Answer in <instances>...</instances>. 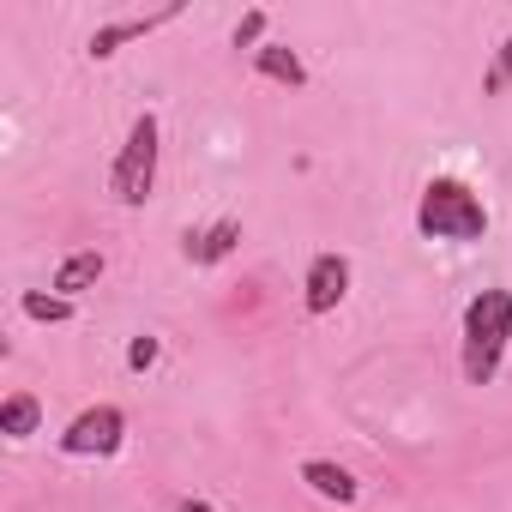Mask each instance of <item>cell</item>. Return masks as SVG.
I'll return each mask as SVG.
<instances>
[{"instance_id":"6da1fadb","label":"cell","mask_w":512,"mask_h":512,"mask_svg":"<svg viewBox=\"0 0 512 512\" xmlns=\"http://www.w3.org/2000/svg\"><path fill=\"white\" fill-rule=\"evenodd\" d=\"M416 229L428 241H482L488 235V205L470 181L458 175H434L416 199Z\"/></svg>"},{"instance_id":"7a4b0ae2","label":"cell","mask_w":512,"mask_h":512,"mask_svg":"<svg viewBox=\"0 0 512 512\" xmlns=\"http://www.w3.org/2000/svg\"><path fill=\"white\" fill-rule=\"evenodd\" d=\"M506 344H512V290H482L470 296L464 308V380L470 386H488L506 362Z\"/></svg>"},{"instance_id":"3957f363","label":"cell","mask_w":512,"mask_h":512,"mask_svg":"<svg viewBox=\"0 0 512 512\" xmlns=\"http://www.w3.org/2000/svg\"><path fill=\"white\" fill-rule=\"evenodd\" d=\"M109 187H115L121 205H145V199H151V187H157V115H151V109L133 115L127 145H121V157H115V169H109Z\"/></svg>"},{"instance_id":"277c9868","label":"cell","mask_w":512,"mask_h":512,"mask_svg":"<svg viewBox=\"0 0 512 512\" xmlns=\"http://www.w3.org/2000/svg\"><path fill=\"white\" fill-rule=\"evenodd\" d=\"M121 434H127V416L115 404H91L61 428V452L67 458H109V452H121Z\"/></svg>"},{"instance_id":"5b68a950","label":"cell","mask_w":512,"mask_h":512,"mask_svg":"<svg viewBox=\"0 0 512 512\" xmlns=\"http://www.w3.org/2000/svg\"><path fill=\"white\" fill-rule=\"evenodd\" d=\"M350 253H314V266L302 278V308L308 314H332L344 296H350Z\"/></svg>"},{"instance_id":"8992f818","label":"cell","mask_w":512,"mask_h":512,"mask_svg":"<svg viewBox=\"0 0 512 512\" xmlns=\"http://www.w3.org/2000/svg\"><path fill=\"white\" fill-rule=\"evenodd\" d=\"M181 19V0H169V7H157V13H145V19H115V25H97L91 31V61H109L115 49H127V43H139V37H151V31H163V25H175Z\"/></svg>"},{"instance_id":"52a82bcc","label":"cell","mask_w":512,"mask_h":512,"mask_svg":"<svg viewBox=\"0 0 512 512\" xmlns=\"http://www.w3.org/2000/svg\"><path fill=\"white\" fill-rule=\"evenodd\" d=\"M103 272H109V260H103V253H97V247H79V253H67V260L55 266V284H49V290L73 302V296H79V290H91Z\"/></svg>"},{"instance_id":"ba28073f","label":"cell","mask_w":512,"mask_h":512,"mask_svg":"<svg viewBox=\"0 0 512 512\" xmlns=\"http://www.w3.org/2000/svg\"><path fill=\"white\" fill-rule=\"evenodd\" d=\"M302 482H308L320 500H338V506H350V500L362 494V482H356L344 464H332V458H308V464H302Z\"/></svg>"},{"instance_id":"9c48e42d","label":"cell","mask_w":512,"mask_h":512,"mask_svg":"<svg viewBox=\"0 0 512 512\" xmlns=\"http://www.w3.org/2000/svg\"><path fill=\"white\" fill-rule=\"evenodd\" d=\"M235 241H241V223L235 217H217L211 229L187 235V260L193 266H217V260H229V253H235Z\"/></svg>"},{"instance_id":"30bf717a","label":"cell","mask_w":512,"mask_h":512,"mask_svg":"<svg viewBox=\"0 0 512 512\" xmlns=\"http://www.w3.org/2000/svg\"><path fill=\"white\" fill-rule=\"evenodd\" d=\"M253 67H260L266 79H278V85H290V91L308 85V61L296 49H284V43H260V49H253Z\"/></svg>"},{"instance_id":"8fae6325","label":"cell","mask_w":512,"mask_h":512,"mask_svg":"<svg viewBox=\"0 0 512 512\" xmlns=\"http://www.w3.org/2000/svg\"><path fill=\"white\" fill-rule=\"evenodd\" d=\"M43 428V404L31 392H7V404H0V434L7 440H31Z\"/></svg>"},{"instance_id":"7c38bea8","label":"cell","mask_w":512,"mask_h":512,"mask_svg":"<svg viewBox=\"0 0 512 512\" xmlns=\"http://www.w3.org/2000/svg\"><path fill=\"white\" fill-rule=\"evenodd\" d=\"M31 320H43V326H61V320H73V302L67 296H43V290H25V302H19Z\"/></svg>"},{"instance_id":"4fadbf2b","label":"cell","mask_w":512,"mask_h":512,"mask_svg":"<svg viewBox=\"0 0 512 512\" xmlns=\"http://www.w3.org/2000/svg\"><path fill=\"white\" fill-rule=\"evenodd\" d=\"M506 85H512V37H500V43H494L488 73H482V97H500Z\"/></svg>"},{"instance_id":"5bb4252c","label":"cell","mask_w":512,"mask_h":512,"mask_svg":"<svg viewBox=\"0 0 512 512\" xmlns=\"http://www.w3.org/2000/svg\"><path fill=\"white\" fill-rule=\"evenodd\" d=\"M260 37H266V13L260 7H253L241 25H235V49H260Z\"/></svg>"},{"instance_id":"9a60e30c","label":"cell","mask_w":512,"mask_h":512,"mask_svg":"<svg viewBox=\"0 0 512 512\" xmlns=\"http://www.w3.org/2000/svg\"><path fill=\"white\" fill-rule=\"evenodd\" d=\"M157 356H163V344H157V338H133V344H127V368H133V374H145Z\"/></svg>"},{"instance_id":"2e32d148","label":"cell","mask_w":512,"mask_h":512,"mask_svg":"<svg viewBox=\"0 0 512 512\" xmlns=\"http://www.w3.org/2000/svg\"><path fill=\"white\" fill-rule=\"evenodd\" d=\"M175 512H217V506H211V500H199V494H193V500H181V506H175Z\"/></svg>"}]
</instances>
